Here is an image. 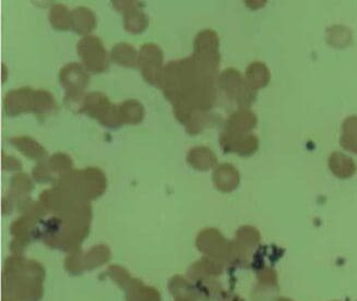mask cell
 <instances>
[{
  "label": "cell",
  "mask_w": 357,
  "mask_h": 301,
  "mask_svg": "<svg viewBox=\"0 0 357 301\" xmlns=\"http://www.w3.org/2000/svg\"><path fill=\"white\" fill-rule=\"evenodd\" d=\"M220 88L227 98L235 100L239 108H248L257 98V91L247 84L244 77L236 69L224 70L218 79Z\"/></svg>",
  "instance_id": "1"
},
{
  "label": "cell",
  "mask_w": 357,
  "mask_h": 301,
  "mask_svg": "<svg viewBox=\"0 0 357 301\" xmlns=\"http://www.w3.org/2000/svg\"><path fill=\"white\" fill-rule=\"evenodd\" d=\"M83 111L109 128H119L123 125L119 106L112 104L107 96L100 92L86 95Z\"/></svg>",
  "instance_id": "2"
},
{
  "label": "cell",
  "mask_w": 357,
  "mask_h": 301,
  "mask_svg": "<svg viewBox=\"0 0 357 301\" xmlns=\"http://www.w3.org/2000/svg\"><path fill=\"white\" fill-rule=\"evenodd\" d=\"M84 68L91 72L101 73L109 68V56L103 43L96 36L82 38L77 46Z\"/></svg>",
  "instance_id": "3"
},
{
  "label": "cell",
  "mask_w": 357,
  "mask_h": 301,
  "mask_svg": "<svg viewBox=\"0 0 357 301\" xmlns=\"http://www.w3.org/2000/svg\"><path fill=\"white\" fill-rule=\"evenodd\" d=\"M220 146L225 153L250 156L259 148V139L254 133L224 130L220 137Z\"/></svg>",
  "instance_id": "4"
},
{
  "label": "cell",
  "mask_w": 357,
  "mask_h": 301,
  "mask_svg": "<svg viewBox=\"0 0 357 301\" xmlns=\"http://www.w3.org/2000/svg\"><path fill=\"white\" fill-rule=\"evenodd\" d=\"M162 63H163V53L159 46L149 43L141 47L138 63L144 78L150 84L160 86V80L164 70L162 68Z\"/></svg>",
  "instance_id": "5"
},
{
  "label": "cell",
  "mask_w": 357,
  "mask_h": 301,
  "mask_svg": "<svg viewBox=\"0 0 357 301\" xmlns=\"http://www.w3.org/2000/svg\"><path fill=\"white\" fill-rule=\"evenodd\" d=\"M194 56L198 58L199 61H204L208 65L219 67L220 40L217 33L212 30H204L198 33L195 40Z\"/></svg>",
  "instance_id": "6"
},
{
  "label": "cell",
  "mask_w": 357,
  "mask_h": 301,
  "mask_svg": "<svg viewBox=\"0 0 357 301\" xmlns=\"http://www.w3.org/2000/svg\"><path fill=\"white\" fill-rule=\"evenodd\" d=\"M59 79L61 86L66 88V93L68 94L83 93V90L90 81L86 69L79 63L66 65L65 68L61 69Z\"/></svg>",
  "instance_id": "7"
},
{
  "label": "cell",
  "mask_w": 357,
  "mask_h": 301,
  "mask_svg": "<svg viewBox=\"0 0 357 301\" xmlns=\"http://www.w3.org/2000/svg\"><path fill=\"white\" fill-rule=\"evenodd\" d=\"M34 94L36 91L30 88H22L8 92L3 102L6 114L9 116H17L26 111H33Z\"/></svg>",
  "instance_id": "8"
},
{
  "label": "cell",
  "mask_w": 357,
  "mask_h": 301,
  "mask_svg": "<svg viewBox=\"0 0 357 301\" xmlns=\"http://www.w3.org/2000/svg\"><path fill=\"white\" fill-rule=\"evenodd\" d=\"M123 5L115 3V7L123 13L125 28L128 32L140 33L146 30L149 24V19L140 10L141 3L137 1H121Z\"/></svg>",
  "instance_id": "9"
},
{
  "label": "cell",
  "mask_w": 357,
  "mask_h": 301,
  "mask_svg": "<svg viewBox=\"0 0 357 301\" xmlns=\"http://www.w3.org/2000/svg\"><path fill=\"white\" fill-rule=\"evenodd\" d=\"M73 166V161L68 155L57 153L48 160L47 163L38 164L33 169V175L36 180L46 181L52 178V173H63L68 171Z\"/></svg>",
  "instance_id": "10"
},
{
  "label": "cell",
  "mask_w": 357,
  "mask_h": 301,
  "mask_svg": "<svg viewBox=\"0 0 357 301\" xmlns=\"http://www.w3.org/2000/svg\"><path fill=\"white\" fill-rule=\"evenodd\" d=\"M258 123L256 114L248 108H239L231 114L225 123V130L234 132L249 133L256 128Z\"/></svg>",
  "instance_id": "11"
},
{
  "label": "cell",
  "mask_w": 357,
  "mask_h": 301,
  "mask_svg": "<svg viewBox=\"0 0 357 301\" xmlns=\"http://www.w3.org/2000/svg\"><path fill=\"white\" fill-rule=\"evenodd\" d=\"M245 81L252 90L258 91L269 84L271 75L269 68L262 61H254L248 65L245 72Z\"/></svg>",
  "instance_id": "12"
},
{
  "label": "cell",
  "mask_w": 357,
  "mask_h": 301,
  "mask_svg": "<svg viewBox=\"0 0 357 301\" xmlns=\"http://www.w3.org/2000/svg\"><path fill=\"white\" fill-rule=\"evenodd\" d=\"M329 169L340 179L351 178L356 173L354 160L341 152H333L329 157Z\"/></svg>",
  "instance_id": "13"
},
{
  "label": "cell",
  "mask_w": 357,
  "mask_h": 301,
  "mask_svg": "<svg viewBox=\"0 0 357 301\" xmlns=\"http://www.w3.org/2000/svg\"><path fill=\"white\" fill-rule=\"evenodd\" d=\"M10 142L13 146L22 152L23 155H26V157L34 160V161L40 162V163L45 161L47 152L43 146L38 144L36 140H33L32 138L15 137V138L10 139Z\"/></svg>",
  "instance_id": "14"
},
{
  "label": "cell",
  "mask_w": 357,
  "mask_h": 301,
  "mask_svg": "<svg viewBox=\"0 0 357 301\" xmlns=\"http://www.w3.org/2000/svg\"><path fill=\"white\" fill-rule=\"evenodd\" d=\"M214 183L222 191H231L239 183V173L231 164H222L213 173Z\"/></svg>",
  "instance_id": "15"
},
{
  "label": "cell",
  "mask_w": 357,
  "mask_h": 301,
  "mask_svg": "<svg viewBox=\"0 0 357 301\" xmlns=\"http://www.w3.org/2000/svg\"><path fill=\"white\" fill-rule=\"evenodd\" d=\"M187 161L198 171H208L218 163V158L209 148L197 146L189 150Z\"/></svg>",
  "instance_id": "16"
},
{
  "label": "cell",
  "mask_w": 357,
  "mask_h": 301,
  "mask_svg": "<svg viewBox=\"0 0 357 301\" xmlns=\"http://www.w3.org/2000/svg\"><path fill=\"white\" fill-rule=\"evenodd\" d=\"M96 15L88 8H76L71 13V28L79 34H88L96 28Z\"/></svg>",
  "instance_id": "17"
},
{
  "label": "cell",
  "mask_w": 357,
  "mask_h": 301,
  "mask_svg": "<svg viewBox=\"0 0 357 301\" xmlns=\"http://www.w3.org/2000/svg\"><path fill=\"white\" fill-rule=\"evenodd\" d=\"M340 144L344 150L357 154V116H350L343 121Z\"/></svg>",
  "instance_id": "18"
},
{
  "label": "cell",
  "mask_w": 357,
  "mask_h": 301,
  "mask_svg": "<svg viewBox=\"0 0 357 301\" xmlns=\"http://www.w3.org/2000/svg\"><path fill=\"white\" fill-rule=\"evenodd\" d=\"M112 59L123 67H136L139 56L132 46L126 43H119L112 50Z\"/></svg>",
  "instance_id": "19"
},
{
  "label": "cell",
  "mask_w": 357,
  "mask_h": 301,
  "mask_svg": "<svg viewBox=\"0 0 357 301\" xmlns=\"http://www.w3.org/2000/svg\"><path fill=\"white\" fill-rule=\"evenodd\" d=\"M119 106L121 121L129 125H138L144 119V106L137 100H129Z\"/></svg>",
  "instance_id": "20"
},
{
  "label": "cell",
  "mask_w": 357,
  "mask_h": 301,
  "mask_svg": "<svg viewBox=\"0 0 357 301\" xmlns=\"http://www.w3.org/2000/svg\"><path fill=\"white\" fill-rule=\"evenodd\" d=\"M56 109L55 100L47 91H36L34 94V108L33 111L40 117H47Z\"/></svg>",
  "instance_id": "21"
},
{
  "label": "cell",
  "mask_w": 357,
  "mask_h": 301,
  "mask_svg": "<svg viewBox=\"0 0 357 301\" xmlns=\"http://www.w3.org/2000/svg\"><path fill=\"white\" fill-rule=\"evenodd\" d=\"M329 45L335 48H344L352 42V32L344 25H333L327 32Z\"/></svg>",
  "instance_id": "22"
},
{
  "label": "cell",
  "mask_w": 357,
  "mask_h": 301,
  "mask_svg": "<svg viewBox=\"0 0 357 301\" xmlns=\"http://www.w3.org/2000/svg\"><path fill=\"white\" fill-rule=\"evenodd\" d=\"M50 21L56 30H69L71 28V13H69L65 6L57 3L50 11Z\"/></svg>",
  "instance_id": "23"
},
{
  "label": "cell",
  "mask_w": 357,
  "mask_h": 301,
  "mask_svg": "<svg viewBox=\"0 0 357 301\" xmlns=\"http://www.w3.org/2000/svg\"><path fill=\"white\" fill-rule=\"evenodd\" d=\"M211 118V116L208 115V113L196 111V113L192 114V117L185 125H186L187 132L190 133L192 136H196L210 125Z\"/></svg>",
  "instance_id": "24"
}]
</instances>
